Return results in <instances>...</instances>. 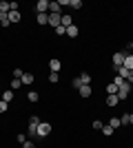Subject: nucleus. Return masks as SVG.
<instances>
[{
    "instance_id": "f257e3e1",
    "label": "nucleus",
    "mask_w": 133,
    "mask_h": 148,
    "mask_svg": "<svg viewBox=\"0 0 133 148\" xmlns=\"http://www.w3.org/2000/svg\"><path fill=\"white\" fill-rule=\"evenodd\" d=\"M129 93H131V84H129V82H122L120 86H118V93H115V95H118V99H127Z\"/></svg>"
},
{
    "instance_id": "f03ea898",
    "label": "nucleus",
    "mask_w": 133,
    "mask_h": 148,
    "mask_svg": "<svg viewBox=\"0 0 133 148\" xmlns=\"http://www.w3.org/2000/svg\"><path fill=\"white\" fill-rule=\"evenodd\" d=\"M51 133V124L49 122H40L38 124V137H47Z\"/></svg>"
},
{
    "instance_id": "7ed1b4c3",
    "label": "nucleus",
    "mask_w": 133,
    "mask_h": 148,
    "mask_svg": "<svg viewBox=\"0 0 133 148\" xmlns=\"http://www.w3.org/2000/svg\"><path fill=\"white\" fill-rule=\"evenodd\" d=\"M36 13H49V0H38Z\"/></svg>"
},
{
    "instance_id": "20e7f679",
    "label": "nucleus",
    "mask_w": 133,
    "mask_h": 148,
    "mask_svg": "<svg viewBox=\"0 0 133 148\" xmlns=\"http://www.w3.org/2000/svg\"><path fill=\"white\" fill-rule=\"evenodd\" d=\"M124 58H127V53H124V51L113 53V66H122V64H124Z\"/></svg>"
},
{
    "instance_id": "39448f33",
    "label": "nucleus",
    "mask_w": 133,
    "mask_h": 148,
    "mask_svg": "<svg viewBox=\"0 0 133 148\" xmlns=\"http://www.w3.org/2000/svg\"><path fill=\"white\" fill-rule=\"evenodd\" d=\"M60 20H62V13H49V25L56 29V27H60Z\"/></svg>"
},
{
    "instance_id": "423d86ee",
    "label": "nucleus",
    "mask_w": 133,
    "mask_h": 148,
    "mask_svg": "<svg viewBox=\"0 0 133 148\" xmlns=\"http://www.w3.org/2000/svg\"><path fill=\"white\" fill-rule=\"evenodd\" d=\"M20 20H22V16H20V11H18V9H16V11H9V22H11V25L20 22Z\"/></svg>"
},
{
    "instance_id": "0eeeda50",
    "label": "nucleus",
    "mask_w": 133,
    "mask_h": 148,
    "mask_svg": "<svg viewBox=\"0 0 133 148\" xmlns=\"http://www.w3.org/2000/svg\"><path fill=\"white\" fill-rule=\"evenodd\" d=\"M49 69H51V73H58V71L62 69V64H60V60H49Z\"/></svg>"
},
{
    "instance_id": "6e6552de",
    "label": "nucleus",
    "mask_w": 133,
    "mask_h": 148,
    "mask_svg": "<svg viewBox=\"0 0 133 148\" xmlns=\"http://www.w3.org/2000/svg\"><path fill=\"white\" fill-rule=\"evenodd\" d=\"M38 25H49V13H36Z\"/></svg>"
},
{
    "instance_id": "1a4fd4ad",
    "label": "nucleus",
    "mask_w": 133,
    "mask_h": 148,
    "mask_svg": "<svg viewBox=\"0 0 133 148\" xmlns=\"http://www.w3.org/2000/svg\"><path fill=\"white\" fill-rule=\"evenodd\" d=\"M60 25H62L64 29H67V27H71V25H73V20H71V16H69V13H62V20H60Z\"/></svg>"
},
{
    "instance_id": "9d476101",
    "label": "nucleus",
    "mask_w": 133,
    "mask_h": 148,
    "mask_svg": "<svg viewBox=\"0 0 133 148\" xmlns=\"http://www.w3.org/2000/svg\"><path fill=\"white\" fill-rule=\"evenodd\" d=\"M78 33H80V29H78L76 25L67 27V36H69V38H78Z\"/></svg>"
},
{
    "instance_id": "9b49d317",
    "label": "nucleus",
    "mask_w": 133,
    "mask_h": 148,
    "mask_svg": "<svg viewBox=\"0 0 133 148\" xmlns=\"http://www.w3.org/2000/svg\"><path fill=\"white\" fill-rule=\"evenodd\" d=\"M124 69H129V71H133V56L131 53H127V58H124V64H122Z\"/></svg>"
},
{
    "instance_id": "f8f14e48",
    "label": "nucleus",
    "mask_w": 133,
    "mask_h": 148,
    "mask_svg": "<svg viewBox=\"0 0 133 148\" xmlns=\"http://www.w3.org/2000/svg\"><path fill=\"white\" fill-rule=\"evenodd\" d=\"M0 99L9 104V102H11V99H13V91H5V93H0Z\"/></svg>"
},
{
    "instance_id": "ddd939ff",
    "label": "nucleus",
    "mask_w": 133,
    "mask_h": 148,
    "mask_svg": "<svg viewBox=\"0 0 133 148\" xmlns=\"http://www.w3.org/2000/svg\"><path fill=\"white\" fill-rule=\"evenodd\" d=\"M60 2H49V13H60Z\"/></svg>"
},
{
    "instance_id": "4468645a",
    "label": "nucleus",
    "mask_w": 133,
    "mask_h": 148,
    "mask_svg": "<svg viewBox=\"0 0 133 148\" xmlns=\"http://www.w3.org/2000/svg\"><path fill=\"white\" fill-rule=\"evenodd\" d=\"M91 93H93V91H91V84H84V86L80 88V95H82V97H89Z\"/></svg>"
},
{
    "instance_id": "2eb2a0df",
    "label": "nucleus",
    "mask_w": 133,
    "mask_h": 148,
    "mask_svg": "<svg viewBox=\"0 0 133 148\" xmlns=\"http://www.w3.org/2000/svg\"><path fill=\"white\" fill-rule=\"evenodd\" d=\"M9 13H0V27H9Z\"/></svg>"
},
{
    "instance_id": "dca6fc26",
    "label": "nucleus",
    "mask_w": 133,
    "mask_h": 148,
    "mask_svg": "<svg viewBox=\"0 0 133 148\" xmlns=\"http://www.w3.org/2000/svg\"><path fill=\"white\" fill-rule=\"evenodd\" d=\"M33 80H36V77H33L31 73H25V75H22V77H20V82H22V84H31Z\"/></svg>"
},
{
    "instance_id": "f3484780",
    "label": "nucleus",
    "mask_w": 133,
    "mask_h": 148,
    "mask_svg": "<svg viewBox=\"0 0 133 148\" xmlns=\"http://www.w3.org/2000/svg\"><path fill=\"white\" fill-rule=\"evenodd\" d=\"M118 102H120L118 95H109V97H107V106H118Z\"/></svg>"
},
{
    "instance_id": "a211bd4d",
    "label": "nucleus",
    "mask_w": 133,
    "mask_h": 148,
    "mask_svg": "<svg viewBox=\"0 0 133 148\" xmlns=\"http://www.w3.org/2000/svg\"><path fill=\"white\" fill-rule=\"evenodd\" d=\"M120 124L122 126H129V124H131V113H124V115L120 117Z\"/></svg>"
},
{
    "instance_id": "6ab92c4d",
    "label": "nucleus",
    "mask_w": 133,
    "mask_h": 148,
    "mask_svg": "<svg viewBox=\"0 0 133 148\" xmlns=\"http://www.w3.org/2000/svg\"><path fill=\"white\" fill-rule=\"evenodd\" d=\"M38 97H40V95H38L36 91H29V93H27V99H29L31 104H33V102H38Z\"/></svg>"
},
{
    "instance_id": "aec40b11",
    "label": "nucleus",
    "mask_w": 133,
    "mask_h": 148,
    "mask_svg": "<svg viewBox=\"0 0 133 148\" xmlns=\"http://www.w3.org/2000/svg\"><path fill=\"white\" fill-rule=\"evenodd\" d=\"M113 130H115V128H111L109 124H104V126H102V133H104L107 137H111V135H113Z\"/></svg>"
},
{
    "instance_id": "412c9836",
    "label": "nucleus",
    "mask_w": 133,
    "mask_h": 148,
    "mask_svg": "<svg viewBox=\"0 0 133 148\" xmlns=\"http://www.w3.org/2000/svg\"><path fill=\"white\" fill-rule=\"evenodd\" d=\"M109 126H111V128H120V126H122V124H120V117H111Z\"/></svg>"
},
{
    "instance_id": "4be33fe9",
    "label": "nucleus",
    "mask_w": 133,
    "mask_h": 148,
    "mask_svg": "<svg viewBox=\"0 0 133 148\" xmlns=\"http://www.w3.org/2000/svg\"><path fill=\"white\" fill-rule=\"evenodd\" d=\"M107 93H109V95H115V93H118V86H115L113 82H111V84H107Z\"/></svg>"
},
{
    "instance_id": "5701e85b",
    "label": "nucleus",
    "mask_w": 133,
    "mask_h": 148,
    "mask_svg": "<svg viewBox=\"0 0 133 148\" xmlns=\"http://www.w3.org/2000/svg\"><path fill=\"white\" fill-rule=\"evenodd\" d=\"M40 124V117L38 115H31V117H29V126H38Z\"/></svg>"
},
{
    "instance_id": "b1692460",
    "label": "nucleus",
    "mask_w": 133,
    "mask_h": 148,
    "mask_svg": "<svg viewBox=\"0 0 133 148\" xmlns=\"http://www.w3.org/2000/svg\"><path fill=\"white\" fill-rule=\"evenodd\" d=\"M69 7H73V9H80V7H82V0H69Z\"/></svg>"
},
{
    "instance_id": "393cba45",
    "label": "nucleus",
    "mask_w": 133,
    "mask_h": 148,
    "mask_svg": "<svg viewBox=\"0 0 133 148\" xmlns=\"http://www.w3.org/2000/svg\"><path fill=\"white\" fill-rule=\"evenodd\" d=\"M71 84H73V88H78V91H80V88L84 86V84H82V80H80V77H76V80L71 82Z\"/></svg>"
},
{
    "instance_id": "a878e982",
    "label": "nucleus",
    "mask_w": 133,
    "mask_h": 148,
    "mask_svg": "<svg viewBox=\"0 0 133 148\" xmlns=\"http://www.w3.org/2000/svg\"><path fill=\"white\" fill-rule=\"evenodd\" d=\"M80 80H82V84H91V75H89V73H82V75H80Z\"/></svg>"
},
{
    "instance_id": "bb28decb",
    "label": "nucleus",
    "mask_w": 133,
    "mask_h": 148,
    "mask_svg": "<svg viewBox=\"0 0 133 148\" xmlns=\"http://www.w3.org/2000/svg\"><path fill=\"white\" fill-rule=\"evenodd\" d=\"M20 86H22V82L13 77V80H11V91H16V88H20Z\"/></svg>"
},
{
    "instance_id": "cd10ccee",
    "label": "nucleus",
    "mask_w": 133,
    "mask_h": 148,
    "mask_svg": "<svg viewBox=\"0 0 133 148\" xmlns=\"http://www.w3.org/2000/svg\"><path fill=\"white\" fill-rule=\"evenodd\" d=\"M22 75H25V71H22V69H13V77H16V80H20Z\"/></svg>"
},
{
    "instance_id": "c85d7f7f",
    "label": "nucleus",
    "mask_w": 133,
    "mask_h": 148,
    "mask_svg": "<svg viewBox=\"0 0 133 148\" xmlns=\"http://www.w3.org/2000/svg\"><path fill=\"white\" fill-rule=\"evenodd\" d=\"M56 33H58V36H67V29L60 25V27H56Z\"/></svg>"
},
{
    "instance_id": "c756f323",
    "label": "nucleus",
    "mask_w": 133,
    "mask_h": 148,
    "mask_svg": "<svg viewBox=\"0 0 133 148\" xmlns=\"http://www.w3.org/2000/svg\"><path fill=\"white\" fill-rule=\"evenodd\" d=\"M58 80H60V75H58V73H51V75H49V82H53V84H56Z\"/></svg>"
},
{
    "instance_id": "7c9ffc66",
    "label": "nucleus",
    "mask_w": 133,
    "mask_h": 148,
    "mask_svg": "<svg viewBox=\"0 0 133 148\" xmlns=\"http://www.w3.org/2000/svg\"><path fill=\"white\" fill-rule=\"evenodd\" d=\"M102 126H104V124H102L100 119H95V122H93V128H95V130H102Z\"/></svg>"
},
{
    "instance_id": "2f4dec72",
    "label": "nucleus",
    "mask_w": 133,
    "mask_h": 148,
    "mask_svg": "<svg viewBox=\"0 0 133 148\" xmlns=\"http://www.w3.org/2000/svg\"><path fill=\"white\" fill-rule=\"evenodd\" d=\"M16 139H18V144H25V142H27V135H22V133H20Z\"/></svg>"
},
{
    "instance_id": "473e14b6",
    "label": "nucleus",
    "mask_w": 133,
    "mask_h": 148,
    "mask_svg": "<svg viewBox=\"0 0 133 148\" xmlns=\"http://www.w3.org/2000/svg\"><path fill=\"white\" fill-rule=\"evenodd\" d=\"M122 82H124V80H122V77H120V75H115V80H113V84H115V86H120V84H122Z\"/></svg>"
},
{
    "instance_id": "72a5a7b5",
    "label": "nucleus",
    "mask_w": 133,
    "mask_h": 148,
    "mask_svg": "<svg viewBox=\"0 0 133 148\" xmlns=\"http://www.w3.org/2000/svg\"><path fill=\"white\" fill-rule=\"evenodd\" d=\"M7 106H9V104H7V102H2V99H0V113H5V111H7Z\"/></svg>"
},
{
    "instance_id": "f704fd0d",
    "label": "nucleus",
    "mask_w": 133,
    "mask_h": 148,
    "mask_svg": "<svg viewBox=\"0 0 133 148\" xmlns=\"http://www.w3.org/2000/svg\"><path fill=\"white\" fill-rule=\"evenodd\" d=\"M22 148H36V146H33V142H29V139H27V142L22 144Z\"/></svg>"
},
{
    "instance_id": "c9c22d12",
    "label": "nucleus",
    "mask_w": 133,
    "mask_h": 148,
    "mask_svg": "<svg viewBox=\"0 0 133 148\" xmlns=\"http://www.w3.org/2000/svg\"><path fill=\"white\" fill-rule=\"evenodd\" d=\"M131 124H133V113H131Z\"/></svg>"
}]
</instances>
